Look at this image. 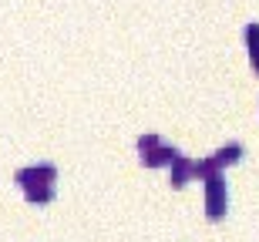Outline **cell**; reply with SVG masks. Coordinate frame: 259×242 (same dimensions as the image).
Masks as SVG:
<instances>
[{"label": "cell", "instance_id": "cell-1", "mask_svg": "<svg viewBox=\"0 0 259 242\" xmlns=\"http://www.w3.org/2000/svg\"><path fill=\"white\" fill-rule=\"evenodd\" d=\"M54 178H58L54 165H30V168L17 172V185H24L27 202H37V205H48L54 199Z\"/></svg>", "mask_w": 259, "mask_h": 242}, {"label": "cell", "instance_id": "cell-5", "mask_svg": "<svg viewBox=\"0 0 259 242\" xmlns=\"http://www.w3.org/2000/svg\"><path fill=\"white\" fill-rule=\"evenodd\" d=\"M239 158H242V145H226L212 155V162H215V168H229V165H236Z\"/></svg>", "mask_w": 259, "mask_h": 242}, {"label": "cell", "instance_id": "cell-4", "mask_svg": "<svg viewBox=\"0 0 259 242\" xmlns=\"http://www.w3.org/2000/svg\"><path fill=\"white\" fill-rule=\"evenodd\" d=\"M189 178H195V165L189 162V158H179V162L172 165V188H182Z\"/></svg>", "mask_w": 259, "mask_h": 242}, {"label": "cell", "instance_id": "cell-3", "mask_svg": "<svg viewBox=\"0 0 259 242\" xmlns=\"http://www.w3.org/2000/svg\"><path fill=\"white\" fill-rule=\"evenodd\" d=\"M226 209H229V185L222 175H215L205 182V215L212 222H219V219H226Z\"/></svg>", "mask_w": 259, "mask_h": 242}, {"label": "cell", "instance_id": "cell-6", "mask_svg": "<svg viewBox=\"0 0 259 242\" xmlns=\"http://www.w3.org/2000/svg\"><path fill=\"white\" fill-rule=\"evenodd\" d=\"M246 44H249L252 68L259 71V24H246Z\"/></svg>", "mask_w": 259, "mask_h": 242}, {"label": "cell", "instance_id": "cell-2", "mask_svg": "<svg viewBox=\"0 0 259 242\" xmlns=\"http://www.w3.org/2000/svg\"><path fill=\"white\" fill-rule=\"evenodd\" d=\"M138 155H142V162L148 165V168H162V165H175L179 162V148H168L162 145V138L158 135H142L138 138Z\"/></svg>", "mask_w": 259, "mask_h": 242}]
</instances>
